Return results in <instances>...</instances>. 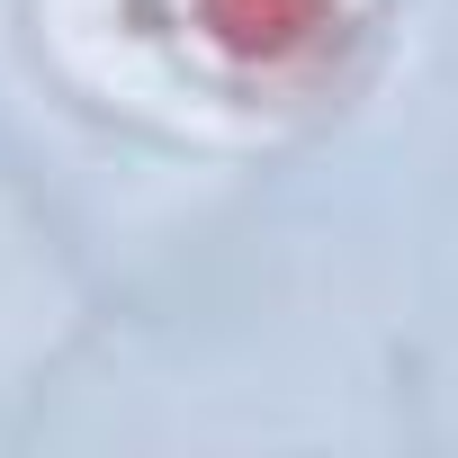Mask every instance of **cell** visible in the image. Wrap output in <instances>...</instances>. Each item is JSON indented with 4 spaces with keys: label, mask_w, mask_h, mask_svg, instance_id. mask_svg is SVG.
I'll list each match as a JSON object with an SVG mask.
<instances>
[{
    "label": "cell",
    "mask_w": 458,
    "mask_h": 458,
    "mask_svg": "<svg viewBox=\"0 0 458 458\" xmlns=\"http://www.w3.org/2000/svg\"><path fill=\"white\" fill-rule=\"evenodd\" d=\"M333 28H342V0H180V37L216 72H243V81H279L315 64Z\"/></svg>",
    "instance_id": "obj_1"
}]
</instances>
